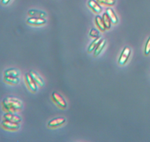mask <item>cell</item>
<instances>
[{
  "instance_id": "cell-14",
  "label": "cell",
  "mask_w": 150,
  "mask_h": 142,
  "mask_svg": "<svg viewBox=\"0 0 150 142\" xmlns=\"http://www.w3.org/2000/svg\"><path fill=\"white\" fill-rule=\"evenodd\" d=\"M105 43H106V40L105 39H103L101 40V41L99 43V44L97 45V46L94 49V57H97L100 54V53L103 50V48L104 47Z\"/></svg>"
},
{
  "instance_id": "cell-23",
  "label": "cell",
  "mask_w": 150,
  "mask_h": 142,
  "mask_svg": "<svg viewBox=\"0 0 150 142\" xmlns=\"http://www.w3.org/2000/svg\"><path fill=\"white\" fill-rule=\"evenodd\" d=\"M100 0H97V2L98 3H99V2H100Z\"/></svg>"
},
{
  "instance_id": "cell-1",
  "label": "cell",
  "mask_w": 150,
  "mask_h": 142,
  "mask_svg": "<svg viewBox=\"0 0 150 142\" xmlns=\"http://www.w3.org/2000/svg\"><path fill=\"white\" fill-rule=\"evenodd\" d=\"M2 109L6 112L15 113L22 108V101L14 96H7L2 101Z\"/></svg>"
},
{
  "instance_id": "cell-22",
  "label": "cell",
  "mask_w": 150,
  "mask_h": 142,
  "mask_svg": "<svg viewBox=\"0 0 150 142\" xmlns=\"http://www.w3.org/2000/svg\"><path fill=\"white\" fill-rule=\"evenodd\" d=\"M9 1H10V0H2L1 1V4L2 5H6Z\"/></svg>"
},
{
  "instance_id": "cell-16",
  "label": "cell",
  "mask_w": 150,
  "mask_h": 142,
  "mask_svg": "<svg viewBox=\"0 0 150 142\" xmlns=\"http://www.w3.org/2000/svg\"><path fill=\"white\" fill-rule=\"evenodd\" d=\"M4 80L5 82L11 84L16 85L19 82V79L18 77H4Z\"/></svg>"
},
{
  "instance_id": "cell-11",
  "label": "cell",
  "mask_w": 150,
  "mask_h": 142,
  "mask_svg": "<svg viewBox=\"0 0 150 142\" xmlns=\"http://www.w3.org/2000/svg\"><path fill=\"white\" fill-rule=\"evenodd\" d=\"M19 75V71L13 68H9L4 72V77H18Z\"/></svg>"
},
{
  "instance_id": "cell-3",
  "label": "cell",
  "mask_w": 150,
  "mask_h": 142,
  "mask_svg": "<svg viewBox=\"0 0 150 142\" xmlns=\"http://www.w3.org/2000/svg\"><path fill=\"white\" fill-rule=\"evenodd\" d=\"M1 126L3 129L6 130H17L19 129L20 125L18 123H15L8 120L3 119L1 122Z\"/></svg>"
},
{
  "instance_id": "cell-18",
  "label": "cell",
  "mask_w": 150,
  "mask_h": 142,
  "mask_svg": "<svg viewBox=\"0 0 150 142\" xmlns=\"http://www.w3.org/2000/svg\"><path fill=\"white\" fill-rule=\"evenodd\" d=\"M102 19H103L104 24L105 26V28L109 29L110 28V26H111V21H110V19L109 17L108 16V15L106 13H105L103 15Z\"/></svg>"
},
{
  "instance_id": "cell-20",
  "label": "cell",
  "mask_w": 150,
  "mask_h": 142,
  "mask_svg": "<svg viewBox=\"0 0 150 142\" xmlns=\"http://www.w3.org/2000/svg\"><path fill=\"white\" fill-rule=\"evenodd\" d=\"M89 35L91 37L96 39V38H97L99 37V32L96 29H91V30L89 33Z\"/></svg>"
},
{
  "instance_id": "cell-12",
  "label": "cell",
  "mask_w": 150,
  "mask_h": 142,
  "mask_svg": "<svg viewBox=\"0 0 150 142\" xmlns=\"http://www.w3.org/2000/svg\"><path fill=\"white\" fill-rule=\"evenodd\" d=\"M106 13L109 17L111 23H112V24H116L118 22L117 17L111 8H107L106 9Z\"/></svg>"
},
{
  "instance_id": "cell-19",
  "label": "cell",
  "mask_w": 150,
  "mask_h": 142,
  "mask_svg": "<svg viewBox=\"0 0 150 142\" xmlns=\"http://www.w3.org/2000/svg\"><path fill=\"white\" fill-rule=\"evenodd\" d=\"M150 53V37L148 39L146 45L145 46V50H144V54L146 56H148Z\"/></svg>"
},
{
  "instance_id": "cell-21",
  "label": "cell",
  "mask_w": 150,
  "mask_h": 142,
  "mask_svg": "<svg viewBox=\"0 0 150 142\" xmlns=\"http://www.w3.org/2000/svg\"><path fill=\"white\" fill-rule=\"evenodd\" d=\"M99 3L108 6H112L115 4V0H100Z\"/></svg>"
},
{
  "instance_id": "cell-9",
  "label": "cell",
  "mask_w": 150,
  "mask_h": 142,
  "mask_svg": "<svg viewBox=\"0 0 150 142\" xmlns=\"http://www.w3.org/2000/svg\"><path fill=\"white\" fill-rule=\"evenodd\" d=\"M29 74H30V76L32 77V79L34 80V81L36 83V84L38 86L42 87L44 85L45 83H44L43 80L36 72H35L33 70H30L29 71Z\"/></svg>"
},
{
  "instance_id": "cell-7",
  "label": "cell",
  "mask_w": 150,
  "mask_h": 142,
  "mask_svg": "<svg viewBox=\"0 0 150 142\" xmlns=\"http://www.w3.org/2000/svg\"><path fill=\"white\" fill-rule=\"evenodd\" d=\"M27 23L31 25L39 26L44 25L46 23V20L45 18H36V17H30L27 19Z\"/></svg>"
},
{
  "instance_id": "cell-15",
  "label": "cell",
  "mask_w": 150,
  "mask_h": 142,
  "mask_svg": "<svg viewBox=\"0 0 150 142\" xmlns=\"http://www.w3.org/2000/svg\"><path fill=\"white\" fill-rule=\"evenodd\" d=\"M95 22H96V24L97 25L98 29L101 32H104L106 28H105V26L103 21L102 18H101L100 16H97L95 18Z\"/></svg>"
},
{
  "instance_id": "cell-13",
  "label": "cell",
  "mask_w": 150,
  "mask_h": 142,
  "mask_svg": "<svg viewBox=\"0 0 150 142\" xmlns=\"http://www.w3.org/2000/svg\"><path fill=\"white\" fill-rule=\"evenodd\" d=\"M28 15L32 17H36V18H45L46 17V14L45 12L42 11H39L38 10H29L28 11Z\"/></svg>"
},
{
  "instance_id": "cell-8",
  "label": "cell",
  "mask_w": 150,
  "mask_h": 142,
  "mask_svg": "<svg viewBox=\"0 0 150 142\" xmlns=\"http://www.w3.org/2000/svg\"><path fill=\"white\" fill-rule=\"evenodd\" d=\"M3 119L8 120L15 122V123H19L22 120L21 117L18 115H15L13 113H9V112H6L4 115Z\"/></svg>"
},
{
  "instance_id": "cell-17",
  "label": "cell",
  "mask_w": 150,
  "mask_h": 142,
  "mask_svg": "<svg viewBox=\"0 0 150 142\" xmlns=\"http://www.w3.org/2000/svg\"><path fill=\"white\" fill-rule=\"evenodd\" d=\"M101 37L100 36L97 38H96L95 40L89 46L88 50H87L88 53H91V51H93L96 49V47L97 46V45L99 44V43L101 41Z\"/></svg>"
},
{
  "instance_id": "cell-5",
  "label": "cell",
  "mask_w": 150,
  "mask_h": 142,
  "mask_svg": "<svg viewBox=\"0 0 150 142\" xmlns=\"http://www.w3.org/2000/svg\"><path fill=\"white\" fill-rule=\"evenodd\" d=\"M130 53H131V49L128 47H125L121 53V55L120 56L118 62V64L120 65H124L127 61L130 56Z\"/></svg>"
},
{
  "instance_id": "cell-10",
  "label": "cell",
  "mask_w": 150,
  "mask_h": 142,
  "mask_svg": "<svg viewBox=\"0 0 150 142\" xmlns=\"http://www.w3.org/2000/svg\"><path fill=\"white\" fill-rule=\"evenodd\" d=\"M88 5L96 13H100L102 11L101 6L98 5V2H96L94 0H90L88 2Z\"/></svg>"
},
{
  "instance_id": "cell-2",
  "label": "cell",
  "mask_w": 150,
  "mask_h": 142,
  "mask_svg": "<svg viewBox=\"0 0 150 142\" xmlns=\"http://www.w3.org/2000/svg\"><path fill=\"white\" fill-rule=\"evenodd\" d=\"M52 99L53 102L61 109H65L67 107V102L63 97L59 93L53 92L52 94Z\"/></svg>"
},
{
  "instance_id": "cell-6",
  "label": "cell",
  "mask_w": 150,
  "mask_h": 142,
  "mask_svg": "<svg viewBox=\"0 0 150 142\" xmlns=\"http://www.w3.org/2000/svg\"><path fill=\"white\" fill-rule=\"evenodd\" d=\"M66 122V119L63 117H58L50 120L47 123L49 128H56L63 124Z\"/></svg>"
},
{
  "instance_id": "cell-4",
  "label": "cell",
  "mask_w": 150,
  "mask_h": 142,
  "mask_svg": "<svg viewBox=\"0 0 150 142\" xmlns=\"http://www.w3.org/2000/svg\"><path fill=\"white\" fill-rule=\"evenodd\" d=\"M25 82H26L29 90L33 93L36 92L38 89V85L34 81V80L32 79L29 72L26 73L25 74Z\"/></svg>"
}]
</instances>
